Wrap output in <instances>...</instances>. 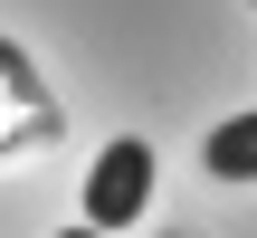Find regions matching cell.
I'll list each match as a JSON object with an SVG mask.
<instances>
[{
  "label": "cell",
  "instance_id": "cell-1",
  "mask_svg": "<svg viewBox=\"0 0 257 238\" xmlns=\"http://www.w3.org/2000/svg\"><path fill=\"white\" fill-rule=\"evenodd\" d=\"M143 210H153V143H143V134H114V143L86 162V229L124 238Z\"/></svg>",
  "mask_w": 257,
  "mask_h": 238
},
{
  "label": "cell",
  "instance_id": "cell-2",
  "mask_svg": "<svg viewBox=\"0 0 257 238\" xmlns=\"http://www.w3.org/2000/svg\"><path fill=\"white\" fill-rule=\"evenodd\" d=\"M200 162H210L219 181H248V172H257V114H229V124L200 143Z\"/></svg>",
  "mask_w": 257,
  "mask_h": 238
},
{
  "label": "cell",
  "instance_id": "cell-3",
  "mask_svg": "<svg viewBox=\"0 0 257 238\" xmlns=\"http://www.w3.org/2000/svg\"><path fill=\"white\" fill-rule=\"evenodd\" d=\"M57 238H105V229H86V219H76V229H57Z\"/></svg>",
  "mask_w": 257,
  "mask_h": 238
}]
</instances>
